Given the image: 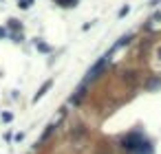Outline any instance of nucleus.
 Instances as JSON below:
<instances>
[{"label": "nucleus", "mask_w": 161, "mask_h": 154, "mask_svg": "<svg viewBox=\"0 0 161 154\" xmlns=\"http://www.w3.org/2000/svg\"><path fill=\"white\" fill-rule=\"evenodd\" d=\"M159 55H161V51H159Z\"/></svg>", "instance_id": "2"}, {"label": "nucleus", "mask_w": 161, "mask_h": 154, "mask_svg": "<svg viewBox=\"0 0 161 154\" xmlns=\"http://www.w3.org/2000/svg\"><path fill=\"white\" fill-rule=\"evenodd\" d=\"M106 64H108V55H106V57H102V60H99V62H97L93 68L88 70V77H86V82H88V79H95V77H97V75L104 70V66H106Z\"/></svg>", "instance_id": "1"}]
</instances>
